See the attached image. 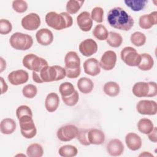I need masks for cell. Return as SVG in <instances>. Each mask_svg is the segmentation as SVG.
Segmentation results:
<instances>
[{
	"mask_svg": "<svg viewBox=\"0 0 157 157\" xmlns=\"http://www.w3.org/2000/svg\"><path fill=\"white\" fill-rule=\"evenodd\" d=\"M37 42L44 46L50 45L53 40V33L47 28H41L36 33Z\"/></svg>",
	"mask_w": 157,
	"mask_h": 157,
	"instance_id": "e0dca14e",
	"label": "cell"
},
{
	"mask_svg": "<svg viewBox=\"0 0 157 157\" xmlns=\"http://www.w3.org/2000/svg\"><path fill=\"white\" fill-rule=\"evenodd\" d=\"M77 23L82 31L84 32L90 31L93 26V20L91 17V14L87 11L81 12L77 17Z\"/></svg>",
	"mask_w": 157,
	"mask_h": 157,
	"instance_id": "9a60e30c",
	"label": "cell"
},
{
	"mask_svg": "<svg viewBox=\"0 0 157 157\" xmlns=\"http://www.w3.org/2000/svg\"><path fill=\"white\" fill-rule=\"evenodd\" d=\"M77 87L79 91L83 94L91 93L94 88L93 81L88 77H81L77 81Z\"/></svg>",
	"mask_w": 157,
	"mask_h": 157,
	"instance_id": "d4e9b609",
	"label": "cell"
},
{
	"mask_svg": "<svg viewBox=\"0 0 157 157\" xmlns=\"http://www.w3.org/2000/svg\"><path fill=\"white\" fill-rule=\"evenodd\" d=\"M88 131L89 129H81L78 131V133L77 136V139L79 142L85 146L91 145L88 140Z\"/></svg>",
	"mask_w": 157,
	"mask_h": 157,
	"instance_id": "ab89813d",
	"label": "cell"
},
{
	"mask_svg": "<svg viewBox=\"0 0 157 157\" xmlns=\"http://www.w3.org/2000/svg\"><path fill=\"white\" fill-rule=\"evenodd\" d=\"M146 39L145 35L140 31L134 32L130 37L131 43L136 47H141L144 45L146 42Z\"/></svg>",
	"mask_w": 157,
	"mask_h": 157,
	"instance_id": "e575fe53",
	"label": "cell"
},
{
	"mask_svg": "<svg viewBox=\"0 0 157 157\" xmlns=\"http://www.w3.org/2000/svg\"><path fill=\"white\" fill-rule=\"evenodd\" d=\"M121 60L129 66H137L141 60L140 55L132 47H125L120 52Z\"/></svg>",
	"mask_w": 157,
	"mask_h": 157,
	"instance_id": "ba28073f",
	"label": "cell"
},
{
	"mask_svg": "<svg viewBox=\"0 0 157 157\" xmlns=\"http://www.w3.org/2000/svg\"><path fill=\"white\" fill-rule=\"evenodd\" d=\"M92 20L97 23H102L104 17V10L101 7H95L93 9L91 13Z\"/></svg>",
	"mask_w": 157,
	"mask_h": 157,
	"instance_id": "74e56055",
	"label": "cell"
},
{
	"mask_svg": "<svg viewBox=\"0 0 157 157\" xmlns=\"http://www.w3.org/2000/svg\"><path fill=\"white\" fill-rule=\"evenodd\" d=\"M16 122L12 118H6L0 123V130L3 134H11L16 129Z\"/></svg>",
	"mask_w": 157,
	"mask_h": 157,
	"instance_id": "cb8c5ba5",
	"label": "cell"
},
{
	"mask_svg": "<svg viewBox=\"0 0 157 157\" xmlns=\"http://www.w3.org/2000/svg\"><path fill=\"white\" fill-rule=\"evenodd\" d=\"M141 60L139 64L137 66L138 68L142 71H149L153 67L154 60L152 56L146 53L140 54Z\"/></svg>",
	"mask_w": 157,
	"mask_h": 157,
	"instance_id": "484cf974",
	"label": "cell"
},
{
	"mask_svg": "<svg viewBox=\"0 0 157 157\" xmlns=\"http://www.w3.org/2000/svg\"><path fill=\"white\" fill-rule=\"evenodd\" d=\"M59 104V98L56 93H49L45 100V107L48 112H53L56 110Z\"/></svg>",
	"mask_w": 157,
	"mask_h": 157,
	"instance_id": "7402d4cb",
	"label": "cell"
},
{
	"mask_svg": "<svg viewBox=\"0 0 157 157\" xmlns=\"http://www.w3.org/2000/svg\"><path fill=\"white\" fill-rule=\"evenodd\" d=\"M9 43L11 47L16 50H26L32 47L33 39L29 34L16 32L10 36Z\"/></svg>",
	"mask_w": 157,
	"mask_h": 157,
	"instance_id": "5b68a950",
	"label": "cell"
},
{
	"mask_svg": "<svg viewBox=\"0 0 157 157\" xmlns=\"http://www.w3.org/2000/svg\"><path fill=\"white\" fill-rule=\"evenodd\" d=\"M107 21L110 26L123 31H129L134 26V18L123 8L115 7L107 13Z\"/></svg>",
	"mask_w": 157,
	"mask_h": 157,
	"instance_id": "6da1fadb",
	"label": "cell"
},
{
	"mask_svg": "<svg viewBox=\"0 0 157 157\" xmlns=\"http://www.w3.org/2000/svg\"><path fill=\"white\" fill-rule=\"evenodd\" d=\"M65 69H77L80 68V59L78 54L74 51L67 52L64 57Z\"/></svg>",
	"mask_w": 157,
	"mask_h": 157,
	"instance_id": "d6986e66",
	"label": "cell"
},
{
	"mask_svg": "<svg viewBox=\"0 0 157 157\" xmlns=\"http://www.w3.org/2000/svg\"><path fill=\"white\" fill-rule=\"evenodd\" d=\"M125 143L128 148L132 151H137L142 147L140 137L134 132H129L126 135Z\"/></svg>",
	"mask_w": 157,
	"mask_h": 157,
	"instance_id": "44dd1931",
	"label": "cell"
},
{
	"mask_svg": "<svg viewBox=\"0 0 157 157\" xmlns=\"http://www.w3.org/2000/svg\"><path fill=\"white\" fill-rule=\"evenodd\" d=\"M77 148L71 145H65L61 146L58 150V153L63 157H73L77 155Z\"/></svg>",
	"mask_w": 157,
	"mask_h": 157,
	"instance_id": "1f68e13d",
	"label": "cell"
},
{
	"mask_svg": "<svg viewBox=\"0 0 157 157\" xmlns=\"http://www.w3.org/2000/svg\"><path fill=\"white\" fill-rule=\"evenodd\" d=\"M0 80H1V94H2L7 91L8 86L2 77H0Z\"/></svg>",
	"mask_w": 157,
	"mask_h": 157,
	"instance_id": "bcb514c9",
	"label": "cell"
},
{
	"mask_svg": "<svg viewBox=\"0 0 157 157\" xmlns=\"http://www.w3.org/2000/svg\"><path fill=\"white\" fill-rule=\"evenodd\" d=\"M136 110L141 115H154L157 113V104L153 100H140L136 105Z\"/></svg>",
	"mask_w": 157,
	"mask_h": 157,
	"instance_id": "30bf717a",
	"label": "cell"
},
{
	"mask_svg": "<svg viewBox=\"0 0 157 157\" xmlns=\"http://www.w3.org/2000/svg\"><path fill=\"white\" fill-rule=\"evenodd\" d=\"M12 8L18 13H23L28 9V4L25 1L15 0L12 2Z\"/></svg>",
	"mask_w": 157,
	"mask_h": 157,
	"instance_id": "60d3db41",
	"label": "cell"
},
{
	"mask_svg": "<svg viewBox=\"0 0 157 157\" xmlns=\"http://www.w3.org/2000/svg\"><path fill=\"white\" fill-rule=\"evenodd\" d=\"M12 29V23L7 19L0 20V34L6 35L11 32Z\"/></svg>",
	"mask_w": 157,
	"mask_h": 157,
	"instance_id": "b9f144b4",
	"label": "cell"
},
{
	"mask_svg": "<svg viewBox=\"0 0 157 157\" xmlns=\"http://www.w3.org/2000/svg\"><path fill=\"white\" fill-rule=\"evenodd\" d=\"M156 132H157V128L156 127H154L153 129L149 134H148V137L149 140L152 142L156 143L157 142Z\"/></svg>",
	"mask_w": 157,
	"mask_h": 157,
	"instance_id": "f6af8a7d",
	"label": "cell"
},
{
	"mask_svg": "<svg viewBox=\"0 0 157 157\" xmlns=\"http://www.w3.org/2000/svg\"><path fill=\"white\" fill-rule=\"evenodd\" d=\"M124 145L122 142L118 139H113L107 145V151L112 156H120L124 151Z\"/></svg>",
	"mask_w": 157,
	"mask_h": 157,
	"instance_id": "ffe728a7",
	"label": "cell"
},
{
	"mask_svg": "<svg viewBox=\"0 0 157 157\" xmlns=\"http://www.w3.org/2000/svg\"><path fill=\"white\" fill-rule=\"evenodd\" d=\"M75 90L72 83L68 82L62 83L59 87V91L61 97L69 96L73 94Z\"/></svg>",
	"mask_w": 157,
	"mask_h": 157,
	"instance_id": "d590c367",
	"label": "cell"
},
{
	"mask_svg": "<svg viewBox=\"0 0 157 157\" xmlns=\"http://www.w3.org/2000/svg\"><path fill=\"white\" fill-rule=\"evenodd\" d=\"M106 40L107 43L110 47L117 48L121 45L123 42V38L119 33L110 31L109 33V36Z\"/></svg>",
	"mask_w": 157,
	"mask_h": 157,
	"instance_id": "f546056e",
	"label": "cell"
},
{
	"mask_svg": "<svg viewBox=\"0 0 157 157\" xmlns=\"http://www.w3.org/2000/svg\"><path fill=\"white\" fill-rule=\"evenodd\" d=\"M79 51L85 56L89 57L98 51V44L93 39H86L79 44Z\"/></svg>",
	"mask_w": 157,
	"mask_h": 157,
	"instance_id": "4fadbf2b",
	"label": "cell"
},
{
	"mask_svg": "<svg viewBox=\"0 0 157 157\" xmlns=\"http://www.w3.org/2000/svg\"><path fill=\"white\" fill-rule=\"evenodd\" d=\"M117 62V54L114 51L107 50L101 56L99 64L101 68L105 71L113 69Z\"/></svg>",
	"mask_w": 157,
	"mask_h": 157,
	"instance_id": "7c38bea8",
	"label": "cell"
},
{
	"mask_svg": "<svg viewBox=\"0 0 157 157\" xmlns=\"http://www.w3.org/2000/svg\"><path fill=\"white\" fill-rule=\"evenodd\" d=\"M139 156H152L153 157V155L148 151H144L143 153L139 155Z\"/></svg>",
	"mask_w": 157,
	"mask_h": 157,
	"instance_id": "c3c4849f",
	"label": "cell"
},
{
	"mask_svg": "<svg viewBox=\"0 0 157 157\" xmlns=\"http://www.w3.org/2000/svg\"><path fill=\"white\" fill-rule=\"evenodd\" d=\"M66 76L65 69L58 65L52 66L48 65L38 72L34 71L32 72L33 81L38 83L61 80Z\"/></svg>",
	"mask_w": 157,
	"mask_h": 157,
	"instance_id": "7a4b0ae2",
	"label": "cell"
},
{
	"mask_svg": "<svg viewBox=\"0 0 157 157\" xmlns=\"http://www.w3.org/2000/svg\"><path fill=\"white\" fill-rule=\"evenodd\" d=\"M26 154L29 157H41L44 154V149L39 144H31L26 149Z\"/></svg>",
	"mask_w": 157,
	"mask_h": 157,
	"instance_id": "f1b7e54d",
	"label": "cell"
},
{
	"mask_svg": "<svg viewBox=\"0 0 157 157\" xmlns=\"http://www.w3.org/2000/svg\"><path fill=\"white\" fill-rule=\"evenodd\" d=\"M88 135L90 144L101 145L105 141V134L100 129H89Z\"/></svg>",
	"mask_w": 157,
	"mask_h": 157,
	"instance_id": "603a6c76",
	"label": "cell"
},
{
	"mask_svg": "<svg viewBox=\"0 0 157 157\" xmlns=\"http://www.w3.org/2000/svg\"><path fill=\"white\" fill-rule=\"evenodd\" d=\"M47 25L56 30H62L71 27L73 24L72 17L67 12L58 13L55 12H49L45 15Z\"/></svg>",
	"mask_w": 157,
	"mask_h": 157,
	"instance_id": "3957f363",
	"label": "cell"
},
{
	"mask_svg": "<svg viewBox=\"0 0 157 157\" xmlns=\"http://www.w3.org/2000/svg\"><path fill=\"white\" fill-rule=\"evenodd\" d=\"M18 120L21 135L26 139L34 137L37 134V129L33 119V116L26 115Z\"/></svg>",
	"mask_w": 157,
	"mask_h": 157,
	"instance_id": "8992f818",
	"label": "cell"
},
{
	"mask_svg": "<svg viewBox=\"0 0 157 157\" xmlns=\"http://www.w3.org/2000/svg\"><path fill=\"white\" fill-rule=\"evenodd\" d=\"M124 2L127 7H129L132 10L139 12L144 9L148 3L147 0H125Z\"/></svg>",
	"mask_w": 157,
	"mask_h": 157,
	"instance_id": "4dcf8cb0",
	"label": "cell"
},
{
	"mask_svg": "<svg viewBox=\"0 0 157 157\" xmlns=\"http://www.w3.org/2000/svg\"><path fill=\"white\" fill-rule=\"evenodd\" d=\"M103 90L106 95L110 97H115L120 93V88L117 82H108L104 84Z\"/></svg>",
	"mask_w": 157,
	"mask_h": 157,
	"instance_id": "83f0119b",
	"label": "cell"
},
{
	"mask_svg": "<svg viewBox=\"0 0 157 157\" xmlns=\"http://www.w3.org/2000/svg\"><path fill=\"white\" fill-rule=\"evenodd\" d=\"M84 3V1L70 0L68 1L66 5V9L68 13L75 14L82 7Z\"/></svg>",
	"mask_w": 157,
	"mask_h": 157,
	"instance_id": "836d02e7",
	"label": "cell"
},
{
	"mask_svg": "<svg viewBox=\"0 0 157 157\" xmlns=\"http://www.w3.org/2000/svg\"><path fill=\"white\" fill-rule=\"evenodd\" d=\"M65 71H66V74L67 77L69 78H75L80 75L81 72V68H79L77 69H65Z\"/></svg>",
	"mask_w": 157,
	"mask_h": 157,
	"instance_id": "ee69618b",
	"label": "cell"
},
{
	"mask_svg": "<svg viewBox=\"0 0 157 157\" xmlns=\"http://www.w3.org/2000/svg\"><path fill=\"white\" fill-rule=\"evenodd\" d=\"M37 93V88L36 86L33 84H28L25 85L22 90L23 95L29 99L34 98Z\"/></svg>",
	"mask_w": 157,
	"mask_h": 157,
	"instance_id": "8d00e7d4",
	"label": "cell"
},
{
	"mask_svg": "<svg viewBox=\"0 0 157 157\" xmlns=\"http://www.w3.org/2000/svg\"><path fill=\"white\" fill-rule=\"evenodd\" d=\"M9 82L13 85H22L28 80V73L23 69H18L12 71L7 76Z\"/></svg>",
	"mask_w": 157,
	"mask_h": 157,
	"instance_id": "5bb4252c",
	"label": "cell"
},
{
	"mask_svg": "<svg viewBox=\"0 0 157 157\" xmlns=\"http://www.w3.org/2000/svg\"><path fill=\"white\" fill-rule=\"evenodd\" d=\"M40 18L36 13H30L21 19L22 27L28 31H34L40 25Z\"/></svg>",
	"mask_w": 157,
	"mask_h": 157,
	"instance_id": "8fae6325",
	"label": "cell"
},
{
	"mask_svg": "<svg viewBox=\"0 0 157 157\" xmlns=\"http://www.w3.org/2000/svg\"><path fill=\"white\" fill-rule=\"evenodd\" d=\"M1 59V65H0V72H2L4 69H6V61L2 58H0Z\"/></svg>",
	"mask_w": 157,
	"mask_h": 157,
	"instance_id": "7dc6e473",
	"label": "cell"
},
{
	"mask_svg": "<svg viewBox=\"0 0 157 157\" xmlns=\"http://www.w3.org/2000/svg\"><path fill=\"white\" fill-rule=\"evenodd\" d=\"M22 63L25 67L37 72H39L45 66H48V63L45 59L33 53L25 55L23 58Z\"/></svg>",
	"mask_w": 157,
	"mask_h": 157,
	"instance_id": "52a82bcc",
	"label": "cell"
},
{
	"mask_svg": "<svg viewBox=\"0 0 157 157\" xmlns=\"http://www.w3.org/2000/svg\"><path fill=\"white\" fill-rule=\"evenodd\" d=\"M132 91L137 98L154 97L157 94V85L155 82H139L133 85Z\"/></svg>",
	"mask_w": 157,
	"mask_h": 157,
	"instance_id": "277c9868",
	"label": "cell"
},
{
	"mask_svg": "<svg viewBox=\"0 0 157 157\" xmlns=\"http://www.w3.org/2000/svg\"><path fill=\"white\" fill-rule=\"evenodd\" d=\"M154 128V125L151 120L144 118L139 120L137 123V129L139 132L144 134H149Z\"/></svg>",
	"mask_w": 157,
	"mask_h": 157,
	"instance_id": "4316f807",
	"label": "cell"
},
{
	"mask_svg": "<svg viewBox=\"0 0 157 157\" xmlns=\"http://www.w3.org/2000/svg\"><path fill=\"white\" fill-rule=\"evenodd\" d=\"M93 34L97 39L99 40H104L107 39L109 32L103 25L99 24L94 27L93 31Z\"/></svg>",
	"mask_w": 157,
	"mask_h": 157,
	"instance_id": "d6a6232c",
	"label": "cell"
},
{
	"mask_svg": "<svg viewBox=\"0 0 157 157\" xmlns=\"http://www.w3.org/2000/svg\"><path fill=\"white\" fill-rule=\"evenodd\" d=\"M61 99L66 105L71 107L75 105L78 101L79 94L78 91L75 90V91L71 95L67 97H61Z\"/></svg>",
	"mask_w": 157,
	"mask_h": 157,
	"instance_id": "f35d334b",
	"label": "cell"
},
{
	"mask_svg": "<svg viewBox=\"0 0 157 157\" xmlns=\"http://www.w3.org/2000/svg\"><path fill=\"white\" fill-rule=\"evenodd\" d=\"M26 115L33 116V112L31 109L29 108V107L26 105H21L17 109L16 115L18 119Z\"/></svg>",
	"mask_w": 157,
	"mask_h": 157,
	"instance_id": "7bdbcfd3",
	"label": "cell"
},
{
	"mask_svg": "<svg viewBox=\"0 0 157 157\" xmlns=\"http://www.w3.org/2000/svg\"><path fill=\"white\" fill-rule=\"evenodd\" d=\"M83 69L85 74L91 76H96L101 72L99 62L96 58H88L83 63Z\"/></svg>",
	"mask_w": 157,
	"mask_h": 157,
	"instance_id": "2e32d148",
	"label": "cell"
},
{
	"mask_svg": "<svg viewBox=\"0 0 157 157\" xmlns=\"http://www.w3.org/2000/svg\"><path fill=\"white\" fill-rule=\"evenodd\" d=\"M157 24V12L153 11L149 14H145L140 17L139 26L144 29H148Z\"/></svg>",
	"mask_w": 157,
	"mask_h": 157,
	"instance_id": "ac0fdd59",
	"label": "cell"
},
{
	"mask_svg": "<svg viewBox=\"0 0 157 157\" xmlns=\"http://www.w3.org/2000/svg\"><path fill=\"white\" fill-rule=\"evenodd\" d=\"M79 129L74 124H66L60 127L56 132L58 139L62 142H69L77 137Z\"/></svg>",
	"mask_w": 157,
	"mask_h": 157,
	"instance_id": "9c48e42d",
	"label": "cell"
}]
</instances>
